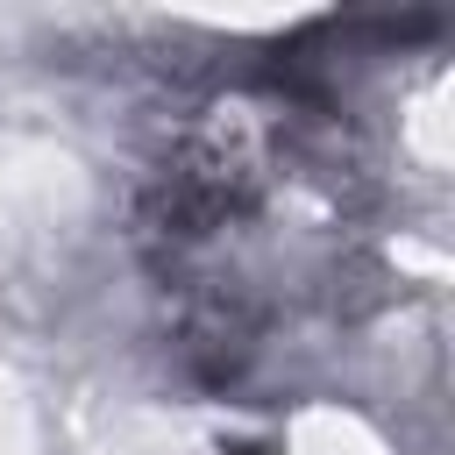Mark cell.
I'll return each instance as SVG.
<instances>
[{"label": "cell", "instance_id": "obj_1", "mask_svg": "<svg viewBox=\"0 0 455 455\" xmlns=\"http://www.w3.org/2000/svg\"><path fill=\"white\" fill-rule=\"evenodd\" d=\"M235 455H263V448H235Z\"/></svg>", "mask_w": 455, "mask_h": 455}]
</instances>
